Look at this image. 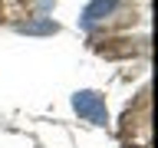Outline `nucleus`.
I'll use <instances>...</instances> for the list:
<instances>
[{"label": "nucleus", "mask_w": 158, "mask_h": 148, "mask_svg": "<svg viewBox=\"0 0 158 148\" xmlns=\"http://www.w3.org/2000/svg\"><path fill=\"white\" fill-rule=\"evenodd\" d=\"M76 109L82 112V115H89L92 122H102V118H106V112H102V102H99L96 92H79V96H76Z\"/></svg>", "instance_id": "nucleus-1"}]
</instances>
